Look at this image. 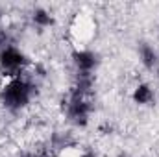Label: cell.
<instances>
[{"mask_svg": "<svg viewBox=\"0 0 159 157\" xmlns=\"http://www.w3.org/2000/svg\"><path fill=\"white\" fill-rule=\"evenodd\" d=\"M32 96H34V85L24 76L7 78L4 87L0 89V102L9 111H20L30 104Z\"/></svg>", "mask_w": 159, "mask_h": 157, "instance_id": "cell-1", "label": "cell"}, {"mask_svg": "<svg viewBox=\"0 0 159 157\" xmlns=\"http://www.w3.org/2000/svg\"><path fill=\"white\" fill-rule=\"evenodd\" d=\"M91 91H83L78 87H72V91L69 92V98L65 102V111L70 122L78 124V126H85L89 115H91Z\"/></svg>", "mask_w": 159, "mask_h": 157, "instance_id": "cell-2", "label": "cell"}, {"mask_svg": "<svg viewBox=\"0 0 159 157\" xmlns=\"http://www.w3.org/2000/svg\"><path fill=\"white\" fill-rule=\"evenodd\" d=\"M26 67H28V59L17 46L7 44L0 50V70L4 72V76L7 78L22 76Z\"/></svg>", "mask_w": 159, "mask_h": 157, "instance_id": "cell-3", "label": "cell"}, {"mask_svg": "<svg viewBox=\"0 0 159 157\" xmlns=\"http://www.w3.org/2000/svg\"><path fill=\"white\" fill-rule=\"evenodd\" d=\"M74 65L78 74H93L96 67V56L89 50H80L74 54Z\"/></svg>", "mask_w": 159, "mask_h": 157, "instance_id": "cell-4", "label": "cell"}, {"mask_svg": "<svg viewBox=\"0 0 159 157\" xmlns=\"http://www.w3.org/2000/svg\"><path fill=\"white\" fill-rule=\"evenodd\" d=\"M131 98H133V102H135V104H139V105H146V104H150V102L154 100V91H152V87H150V85L141 83V85H137V87H135V91H133Z\"/></svg>", "mask_w": 159, "mask_h": 157, "instance_id": "cell-5", "label": "cell"}, {"mask_svg": "<svg viewBox=\"0 0 159 157\" xmlns=\"http://www.w3.org/2000/svg\"><path fill=\"white\" fill-rule=\"evenodd\" d=\"M139 56H141V61L146 69H154L157 65V52L154 50V46H150L148 43H143L139 46Z\"/></svg>", "mask_w": 159, "mask_h": 157, "instance_id": "cell-6", "label": "cell"}, {"mask_svg": "<svg viewBox=\"0 0 159 157\" xmlns=\"http://www.w3.org/2000/svg\"><path fill=\"white\" fill-rule=\"evenodd\" d=\"M34 22L39 24V26H50L52 24V17L44 9H35L34 11Z\"/></svg>", "mask_w": 159, "mask_h": 157, "instance_id": "cell-7", "label": "cell"}, {"mask_svg": "<svg viewBox=\"0 0 159 157\" xmlns=\"http://www.w3.org/2000/svg\"><path fill=\"white\" fill-rule=\"evenodd\" d=\"M4 46H7V44H6V34H4V30L0 28V50H2Z\"/></svg>", "mask_w": 159, "mask_h": 157, "instance_id": "cell-8", "label": "cell"}]
</instances>
